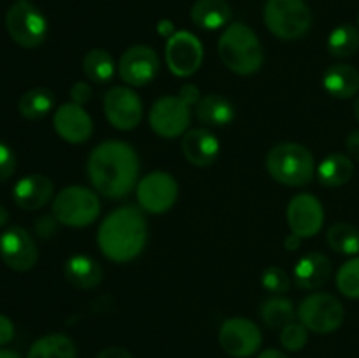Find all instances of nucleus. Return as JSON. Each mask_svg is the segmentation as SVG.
Instances as JSON below:
<instances>
[{"mask_svg": "<svg viewBox=\"0 0 359 358\" xmlns=\"http://www.w3.org/2000/svg\"><path fill=\"white\" fill-rule=\"evenodd\" d=\"M139 157L123 140L100 142L88 158V178L91 185L107 199H123L137 186Z\"/></svg>", "mask_w": 359, "mask_h": 358, "instance_id": "nucleus-1", "label": "nucleus"}, {"mask_svg": "<svg viewBox=\"0 0 359 358\" xmlns=\"http://www.w3.org/2000/svg\"><path fill=\"white\" fill-rule=\"evenodd\" d=\"M98 248L116 263L135 260L147 242V221L140 207L123 206L105 216L98 228Z\"/></svg>", "mask_w": 359, "mask_h": 358, "instance_id": "nucleus-2", "label": "nucleus"}, {"mask_svg": "<svg viewBox=\"0 0 359 358\" xmlns=\"http://www.w3.org/2000/svg\"><path fill=\"white\" fill-rule=\"evenodd\" d=\"M217 53L224 65L241 76L258 72L265 60L258 35L244 23H233L224 28L217 42Z\"/></svg>", "mask_w": 359, "mask_h": 358, "instance_id": "nucleus-3", "label": "nucleus"}, {"mask_svg": "<svg viewBox=\"0 0 359 358\" xmlns=\"http://www.w3.org/2000/svg\"><path fill=\"white\" fill-rule=\"evenodd\" d=\"M266 171L280 185L305 186L314 178L316 161L302 144L280 142L266 154Z\"/></svg>", "mask_w": 359, "mask_h": 358, "instance_id": "nucleus-4", "label": "nucleus"}, {"mask_svg": "<svg viewBox=\"0 0 359 358\" xmlns=\"http://www.w3.org/2000/svg\"><path fill=\"white\" fill-rule=\"evenodd\" d=\"M263 20L276 37L297 41L311 30L312 13L304 0H266Z\"/></svg>", "mask_w": 359, "mask_h": 358, "instance_id": "nucleus-5", "label": "nucleus"}, {"mask_svg": "<svg viewBox=\"0 0 359 358\" xmlns=\"http://www.w3.org/2000/svg\"><path fill=\"white\" fill-rule=\"evenodd\" d=\"M100 214L97 193L84 186H67L53 200V216L58 223L81 228L93 223Z\"/></svg>", "mask_w": 359, "mask_h": 358, "instance_id": "nucleus-6", "label": "nucleus"}, {"mask_svg": "<svg viewBox=\"0 0 359 358\" xmlns=\"http://www.w3.org/2000/svg\"><path fill=\"white\" fill-rule=\"evenodd\" d=\"M6 28L11 39L21 48H37L48 37V21L44 14L28 0H20L9 7Z\"/></svg>", "mask_w": 359, "mask_h": 358, "instance_id": "nucleus-7", "label": "nucleus"}, {"mask_svg": "<svg viewBox=\"0 0 359 358\" xmlns=\"http://www.w3.org/2000/svg\"><path fill=\"white\" fill-rule=\"evenodd\" d=\"M344 305L335 295L311 293L298 305V318L307 330L316 333H332L344 323Z\"/></svg>", "mask_w": 359, "mask_h": 358, "instance_id": "nucleus-8", "label": "nucleus"}, {"mask_svg": "<svg viewBox=\"0 0 359 358\" xmlns=\"http://www.w3.org/2000/svg\"><path fill=\"white\" fill-rule=\"evenodd\" d=\"M191 105L186 104L181 97L158 98L149 111V126L156 135L163 139H175L184 135L191 121Z\"/></svg>", "mask_w": 359, "mask_h": 358, "instance_id": "nucleus-9", "label": "nucleus"}, {"mask_svg": "<svg viewBox=\"0 0 359 358\" xmlns=\"http://www.w3.org/2000/svg\"><path fill=\"white\" fill-rule=\"evenodd\" d=\"M179 185L168 172L156 171L142 178L137 185V200L140 209L151 214H163L177 200Z\"/></svg>", "mask_w": 359, "mask_h": 358, "instance_id": "nucleus-10", "label": "nucleus"}, {"mask_svg": "<svg viewBox=\"0 0 359 358\" xmlns=\"http://www.w3.org/2000/svg\"><path fill=\"white\" fill-rule=\"evenodd\" d=\"M165 60L172 74L189 77L200 69L203 62V46L196 35L188 30H179L167 39Z\"/></svg>", "mask_w": 359, "mask_h": 358, "instance_id": "nucleus-11", "label": "nucleus"}, {"mask_svg": "<svg viewBox=\"0 0 359 358\" xmlns=\"http://www.w3.org/2000/svg\"><path fill=\"white\" fill-rule=\"evenodd\" d=\"M221 347L233 358H249L262 347V330L248 318H230L217 333Z\"/></svg>", "mask_w": 359, "mask_h": 358, "instance_id": "nucleus-12", "label": "nucleus"}, {"mask_svg": "<svg viewBox=\"0 0 359 358\" xmlns=\"http://www.w3.org/2000/svg\"><path fill=\"white\" fill-rule=\"evenodd\" d=\"M0 258L9 269L27 272L39 260L37 244L23 227L14 225L0 234Z\"/></svg>", "mask_w": 359, "mask_h": 358, "instance_id": "nucleus-13", "label": "nucleus"}, {"mask_svg": "<svg viewBox=\"0 0 359 358\" xmlns=\"http://www.w3.org/2000/svg\"><path fill=\"white\" fill-rule=\"evenodd\" d=\"M105 118L114 128L133 130L142 119V102L128 86H114L104 97Z\"/></svg>", "mask_w": 359, "mask_h": 358, "instance_id": "nucleus-14", "label": "nucleus"}, {"mask_svg": "<svg viewBox=\"0 0 359 358\" xmlns=\"http://www.w3.org/2000/svg\"><path fill=\"white\" fill-rule=\"evenodd\" d=\"M119 76L130 86H146L156 77L160 60L156 51L149 46L137 44L126 49L118 63Z\"/></svg>", "mask_w": 359, "mask_h": 358, "instance_id": "nucleus-15", "label": "nucleus"}, {"mask_svg": "<svg viewBox=\"0 0 359 358\" xmlns=\"http://www.w3.org/2000/svg\"><path fill=\"white\" fill-rule=\"evenodd\" d=\"M287 225L291 232L304 237H314L325 223V209L318 197L298 193L287 204Z\"/></svg>", "mask_w": 359, "mask_h": 358, "instance_id": "nucleus-16", "label": "nucleus"}, {"mask_svg": "<svg viewBox=\"0 0 359 358\" xmlns=\"http://www.w3.org/2000/svg\"><path fill=\"white\" fill-rule=\"evenodd\" d=\"M55 132L70 144H83L93 133V119L79 104H63L53 116Z\"/></svg>", "mask_w": 359, "mask_h": 358, "instance_id": "nucleus-17", "label": "nucleus"}, {"mask_svg": "<svg viewBox=\"0 0 359 358\" xmlns=\"http://www.w3.org/2000/svg\"><path fill=\"white\" fill-rule=\"evenodd\" d=\"M181 150L195 167H209L219 157V139L207 128H191L182 135Z\"/></svg>", "mask_w": 359, "mask_h": 358, "instance_id": "nucleus-18", "label": "nucleus"}, {"mask_svg": "<svg viewBox=\"0 0 359 358\" xmlns=\"http://www.w3.org/2000/svg\"><path fill=\"white\" fill-rule=\"evenodd\" d=\"M55 185L48 175L32 174L25 175L14 185L13 199L18 207L25 211H37L51 200Z\"/></svg>", "mask_w": 359, "mask_h": 358, "instance_id": "nucleus-19", "label": "nucleus"}, {"mask_svg": "<svg viewBox=\"0 0 359 358\" xmlns=\"http://www.w3.org/2000/svg\"><path fill=\"white\" fill-rule=\"evenodd\" d=\"M332 276V262L323 253H307L293 269V281L302 290H316Z\"/></svg>", "mask_w": 359, "mask_h": 358, "instance_id": "nucleus-20", "label": "nucleus"}, {"mask_svg": "<svg viewBox=\"0 0 359 358\" xmlns=\"http://www.w3.org/2000/svg\"><path fill=\"white\" fill-rule=\"evenodd\" d=\"M323 86L332 97L351 98L359 91V72L353 65L337 63L326 69Z\"/></svg>", "mask_w": 359, "mask_h": 358, "instance_id": "nucleus-21", "label": "nucleus"}, {"mask_svg": "<svg viewBox=\"0 0 359 358\" xmlns=\"http://www.w3.org/2000/svg\"><path fill=\"white\" fill-rule=\"evenodd\" d=\"M191 20L203 30H219L231 20L226 0H196L191 7Z\"/></svg>", "mask_w": 359, "mask_h": 358, "instance_id": "nucleus-22", "label": "nucleus"}, {"mask_svg": "<svg viewBox=\"0 0 359 358\" xmlns=\"http://www.w3.org/2000/svg\"><path fill=\"white\" fill-rule=\"evenodd\" d=\"M65 277L70 284L81 290H91L100 284L102 267L88 255H74L65 262Z\"/></svg>", "mask_w": 359, "mask_h": 358, "instance_id": "nucleus-23", "label": "nucleus"}, {"mask_svg": "<svg viewBox=\"0 0 359 358\" xmlns=\"http://www.w3.org/2000/svg\"><path fill=\"white\" fill-rule=\"evenodd\" d=\"M195 114L209 126H226L235 119V107L228 98L209 93L196 102Z\"/></svg>", "mask_w": 359, "mask_h": 358, "instance_id": "nucleus-24", "label": "nucleus"}, {"mask_svg": "<svg viewBox=\"0 0 359 358\" xmlns=\"http://www.w3.org/2000/svg\"><path fill=\"white\" fill-rule=\"evenodd\" d=\"M316 174H318L321 185L328 186V188H339V186L349 183L353 178V160L344 153H332L318 165Z\"/></svg>", "mask_w": 359, "mask_h": 358, "instance_id": "nucleus-25", "label": "nucleus"}, {"mask_svg": "<svg viewBox=\"0 0 359 358\" xmlns=\"http://www.w3.org/2000/svg\"><path fill=\"white\" fill-rule=\"evenodd\" d=\"M76 344L63 333H49L32 344L27 358H76Z\"/></svg>", "mask_w": 359, "mask_h": 358, "instance_id": "nucleus-26", "label": "nucleus"}, {"mask_svg": "<svg viewBox=\"0 0 359 358\" xmlns=\"http://www.w3.org/2000/svg\"><path fill=\"white\" fill-rule=\"evenodd\" d=\"M53 107H55V93L48 88H32L27 93L21 95L20 104H18L21 116L32 121L42 119L51 112Z\"/></svg>", "mask_w": 359, "mask_h": 358, "instance_id": "nucleus-27", "label": "nucleus"}, {"mask_svg": "<svg viewBox=\"0 0 359 358\" xmlns=\"http://www.w3.org/2000/svg\"><path fill=\"white\" fill-rule=\"evenodd\" d=\"M83 70L90 81L105 84L114 77L116 65L111 53H107L105 49H91L84 55Z\"/></svg>", "mask_w": 359, "mask_h": 358, "instance_id": "nucleus-28", "label": "nucleus"}, {"mask_svg": "<svg viewBox=\"0 0 359 358\" xmlns=\"http://www.w3.org/2000/svg\"><path fill=\"white\" fill-rule=\"evenodd\" d=\"M263 323L269 329L283 330L284 326L294 321V305L290 298L284 297H273L263 302L262 309H259Z\"/></svg>", "mask_w": 359, "mask_h": 358, "instance_id": "nucleus-29", "label": "nucleus"}, {"mask_svg": "<svg viewBox=\"0 0 359 358\" xmlns=\"http://www.w3.org/2000/svg\"><path fill=\"white\" fill-rule=\"evenodd\" d=\"M359 49V30L349 23L333 28L328 37V51L337 58L353 56Z\"/></svg>", "mask_w": 359, "mask_h": 358, "instance_id": "nucleus-30", "label": "nucleus"}, {"mask_svg": "<svg viewBox=\"0 0 359 358\" xmlns=\"http://www.w3.org/2000/svg\"><path fill=\"white\" fill-rule=\"evenodd\" d=\"M328 244L333 251L354 256L359 253V230L351 223H335L330 227Z\"/></svg>", "mask_w": 359, "mask_h": 358, "instance_id": "nucleus-31", "label": "nucleus"}, {"mask_svg": "<svg viewBox=\"0 0 359 358\" xmlns=\"http://www.w3.org/2000/svg\"><path fill=\"white\" fill-rule=\"evenodd\" d=\"M337 288L349 298H359V256L344 263L337 272Z\"/></svg>", "mask_w": 359, "mask_h": 358, "instance_id": "nucleus-32", "label": "nucleus"}, {"mask_svg": "<svg viewBox=\"0 0 359 358\" xmlns=\"http://www.w3.org/2000/svg\"><path fill=\"white\" fill-rule=\"evenodd\" d=\"M309 340V330L304 323H290L280 330V344L287 351H300L304 350Z\"/></svg>", "mask_w": 359, "mask_h": 358, "instance_id": "nucleus-33", "label": "nucleus"}, {"mask_svg": "<svg viewBox=\"0 0 359 358\" xmlns=\"http://www.w3.org/2000/svg\"><path fill=\"white\" fill-rule=\"evenodd\" d=\"M262 286L273 295H283L290 290L291 279L287 272L280 267H269L262 274Z\"/></svg>", "mask_w": 359, "mask_h": 358, "instance_id": "nucleus-34", "label": "nucleus"}, {"mask_svg": "<svg viewBox=\"0 0 359 358\" xmlns=\"http://www.w3.org/2000/svg\"><path fill=\"white\" fill-rule=\"evenodd\" d=\"M14 171H16V154L6 142L0 140V183L7 181Z\"/></svg>", "mask_w": 359, "mask_h": 358, "instance_id": "nucleus-35", "label": "nucleus"}, {"mask_svg": "<svg viewBox=\"0 0 359 358\" xmlns=\"http://www.w3.org/2000/svg\"><path fill=\"white\" fill-rule=\"evenodd\" d=\"M58 228V220L55 216H42L35 223V234L41 239H49L56 234Z\"/></svg>", "mask_w": 359, "mask_h": 358, "instance_id": "nucleus-36", "label": "nucleus"}, {"mask_svg": "<svg viewBox=\"0 0 359 358\" xmlns=\"http://www.w3.org/2000/svg\"><path fill=\"white\" fill-rule=\"evenodd\" d=\"M91 95H93V91H91L90 84L84 83V81H77V83H74L72 88H70V97H72L74 104L84 105L86 102H90Z\"/></svg>", "mask_w": 359, "mask_h": 358, "instance_id": "nucleus-37", "label": "nucleus"}, {"mask_svg": "<svg viewBox=\"0 0 359 358\" xmlns=\"http://www.w3.org/2000/svg\"><path fill=\"white\" fill-rule=\"evenodd\" d=\"M14 337V325L7 316L0 314V346L11 343Z\"/></svg>", "mask_w": 359, "mask_h": 358, "instance_id": "nucleus-38", "label": "nucleus"}, {"mask_svg": "<svg viewBox=\"0 0 359 358\" xmlns=\"http://www.w3.org/2000/svg\"><path fill=\"white\" fill-rule=\"evenodd\" d=\"M179 97H181L182 100L186 102V104L196 105V102L200 100V90L195 86V84L186 83L184 86H182L181 90H179Z\"/></svg>", "mask_w": 359, "mask_h": 358, "instance_id": "nucleus-39", "label": "nucleus"}, {"mask_svg": "<svg viewBox=\"0 0 359 358\" xmlns=\"http://www.w3.org/2000/svg\"><path fill=\"white\" fill-rule=\"evenodd\" d=\"M97 358H133V357L128 350H125V347L109 346V347H104V350L97 354Z\"/></svg>", "mask_w": 359, "mask_h": 358, "instance_id": "nucleus-40", "label": "nucleus"}, {"mask_svg": "<svg viewBox=\"0 0 359 358\" xmlns=\"http://www.w3.org/2000/svg\"><path fill=\"white\" fill-rule=\"evenodd\" d=\"M346 147L351 157L359 160V130H354V132L349 133V137L346 140Z\"/></svg>", "mask_w": 359, "mask_h": 358, "instance_id": "nucleus-41", "label": "nucleus"}, {"mask_svg": "<svg viewBox=\"0 0 359 358\" xmlns=\"http://www.w3.org/2000/svg\"><path fill=\"white\" fill-rule=\"evenodd\" d=\"M158 34L160 35H163V37H167V39H170L172 35L175 34V28H174V23H172L170 20H161L160 23H158Z\"/></svg>", "mask_w": 359, "mask_h": 358, "instance_id": "nucleus-42", "label": "nucleus"}, {"mask_svg": "<svg viewBox=\"0 0 359 358\" xmlns=\"http://www.w3.org/2000/svg\"><path fill=\"white\" fill-rule=\"evenodd\" d=\"M300 246H302V237L300 235L293 234V232L284 239V248H286L287 251H297V249H300Z\"/></svg>", "mask_w": 359, "mask_h": 358, "instance_id": "nucleus-43", "label": "nucleus"}, {"mask_svg": "<svg viewBox=\"0 0 359 358\" xmlns=\"http://www.w3.org/2000/svg\"><path fill=\"white\" fill-rule=\"evenodd\" d=\"M256 358H287V357L283 353V351L273 350V347H270V350L262 351V353H259Z\"/></svg>", "mask_w": 359, "mask_h": 358, "instance_id": "nucleus-44", "label": "nucleus"}, {"mask_svg": "<svg viewBox=\"0 0 359 358\" xmlns=\"http://www.w3.org/2000/svg\"><path fill=\"white\" fill-rule=\"evenodd\" d=\"M7 220H9V213H7L6 207H4L2 204H0V228H2L4 225L7 223Z\"/></svg>", "mask_w": 359, "mask_h": 358, "instance_id": "nucleus-45", "label": "nucleus"}, {"mask_svg": "<svg viewBox=\"0 0 359 358\" xmlns=\"http://www.w3.org/2000/svg\"><path fill=\"white\" fill-rule=\"evenodd\" d=\"M0 358H21L16 351L11 350H0Z\"/></svg>", "mask_w": 359, "mask_h": 358, "instance_id": "nucleus-46", "label": "nucleus"}, {"mask_svg": "<svg viewBox=\"0 0 359 358\" xmlns=\"http://www.w3.org/2000/svg\"><path fill=\"white\" fill-rule=\"evenodd\" d=\"M354 116H356V119L359 121V95L356 97V102H354Z\"/></svg>", "mask_w": 359, "mask_h": 358, "instance_id": "nucleus-47", "label": "nucleus"}, {"mask_svg": "<svg viewBox=\"0 0 359 358\" xmlns=\"http://www.w3.org/2000/svg\"><path fill=\"white\" fill-rule=\"evenodd\" d=\"M358 25H359V18H358Z\"/></svg>", "mask_w": 359, "mask_h": 358, "instance_id": "nucleus-48", "label": "nucleus"}, {"mask_svg": "<svg viewBox=\"0 0 359 358\" xmlns=\"http://www.w3.org/2000/svg\"><path fill=\"white\" fill-rule=\"evenodd\" d=\"M18 2H20V0H18Z\"/></svg>", "mask_w": 359, "mask_h": 358, "instance_id": "nucleus-49", "label": "nucleus"}]
</instances>
